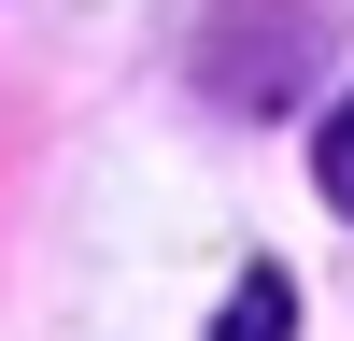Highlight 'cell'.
Wrapping results in <instances>:
<instances>
[{
    "instance_id": "obj_1",
    "label": "cell",
    "mask_w": 354,
    "mask_h": 341,
    "mask_svg": "<svg viewBox=\"0 0 354 341\" xmlns=\"http://www.w3.org/2000/svg\"><path fill=\"white\" fill-rule=\"evenodd\" d=\"M283 327H298V313H283V270H241V313H227L213 341H283Z\"/></svg>"
},
{
    "instance_id": "obj_2",
    "label": "cell",
    "mask_w": 354,
    "mask_h": 341,
    "mask_svg": "<svg viewBox=\"0 0 354 341\" xmlns=\"http://www.w3.org/2000/svg\"><path fill=\"white\" fill-rule=\"evenodd\" d=\"M312 157H326V199H340V213H354V100L326 114V142H312Z\"/></svg>"
}]
</instances>
